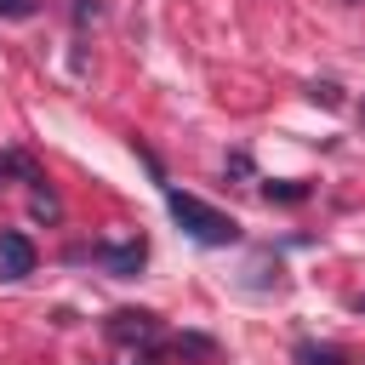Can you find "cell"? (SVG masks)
<instances>
[{
	"label": "cell",
	"mask_w": 365,
	"mask_h": 365,
	"mask_svg": "<svg viewBox=\"0 0 365 365\" xmlns=\"http://www.w3.org/2000/svg\"><path fill=\"white\" fill-rule=\"evenodd\" d=\"M165 205H171L177 228H182L194 245H234V240H240V222H234L228 211L205 205L200 194H182V188H171V182H165Z\"/></svg>",
	"instance_id": "6da1fadb"
},
{
	"label": "cell",
	"mask_w": 365,
	"mask_h": 365,
	"mask_svg": "<svg viewBox=\"0 0 365 365\" xmlns=\"http://www.w3.org/2000/svg\"><path fill=\"white\" fill-rule=\"evenodd\" d=\"M114 342H137V348H160V319L148 314V308H120V314H108V325H103Z\"/></svg>",
	"instance_id": "7a4b0ae2"
},
{
	"label": "cell",
	"mask_w": 365,
	"mask_h": 365,
	"mask_svg": "<svg viewBox=\"0 0 365 365\" xmlns=\"http://www.w3.org/2000/svg\"><path fill=\"white\" fill-rule=\"evenodd\" d=\"M34 262H40L34 240L17 234V228H6L0 234V279H23V274H34Z\"/></svg>",
	"instance_id": "3957f363"
},
{
	"label": "cell",
	"mask_w": 365,
	"mask_h": 365,
	"mask_svg": "<svg viewBox=\"0 0 365 365\" xmlns=\"http://www.w3.org/2000/svg\"><path fill=\"white\" fill-rule=\"evenodd\" d=\"M97 257H103V262H108V268H114L120 279H131V274L143 268L148 245H143V240H125V245H97Z\"/></svg>",
	"instance_id": "277c9868"
},
{
	"label": "cell",
	"mask_w": 365,
	"mask_h": 365,
	"mask_svg": "<svg viewBox=\"0 0 365 365\" xmlns=\"http://www.w3.org/2000/svg\"><path fill=\"white\" fill-rule=\"evenodd\" d=\"M11 177H23V182H40V171H34V160H29V154H17V148H0V182H11Z\"/></svg>",
	"instance_id": "5b68a950"
},
{
	"label": "cell",
	"mask_w": 365,
	"mask_h": 365,
	"mask_svg": "<svg viewBox=\"0 0 365 365\" xmlns=\"http://www.w3.org/2000/svg\"><path fill=\"white\" fill-rule=\"evenodd\" d=\"M262 194H268V200H279V205H302V200H308V182H291V177H268V182H262Z\"/></svg>",
	"instance_id": "8992f818"
},
{
	"label": "cell",
	"mask_w": 365,
	"mask_h": 365,
	"mask_svg": "<svg viewBox=\"0 0 365 365\" xmlns=\"http://www.w3.org/2000/svg\"><path fill=\"white\" fill-rule=\"evenodd\" d=\"M297 365H348V354L331 348V342H302L297 348Z\"/></svg>",
	"instance_id": "52a82bcc"
},
{
	"label": "cell",
	"mask_w": 365,
	"mask_h": 365,
	"mask_svg": "<svg viewBox=\"0 0 365 365\" xmlns=\"http://www.w3.org/2000/svg\"><path fill=\"white\" fill-rule=\"evenodd\" d=\"M29 211H34L40 222H57V217H63V200H57L46 182H34V194H29Z\"/></svg>",
	"instance_id": "ba28073f"
},
{
	"label": "cell",
	"mask_w": 365,
	"mask_h": 365,
	"mask_svg": "<svg viewBox=\"0 0 365 365\" xmlns=\"http://www.w3.org/2000/svg\"><path fill=\"white\" fill-rule=\"evenodd\" d=\"M171 354H182V359H211V354H217V342H211V336L182 331V336H171Z\"/></svg>",
	"instance_id": "9c48e42d"
},
{
	"label": "cell",
	"mask_w": 365,
	"mask_h": 365,
	"mask_svg": "<svg viewBox=\"0 0 365 365\" xmlns=\"http://www.w3.org/2000/svg\"><path fill=\"white\" fill-rule=\"evenodd\" d=\"M308 97H314L319 108H342V86H336V80H314V86H308Z\"/></svg>",
	"instance_id": "30bf717a"
},
{
	"label": "cell",
	"mask_w": 365,
	"mask_h": 365,
	"mask_svg": "<svg viewBox=\"0 0 365 365\" xmlns=\"http://www.w3.org/2000/svg\"><path fill=\"white\" fill-rule=\"evenodd\" d=\"M68 17L74 23H97L103 17V0H68Z\"/></svg>",
	"instance_id": "8fae6325"
},
{
	"label": "cell",
	"mask_w": 365,
	"mask_h": 365,
	"mask_svg": "<svg viewBox=\"0 0 365 365\" xmlns=\"http://www.w3.org/2000/svg\"><path fill=\"white\" fill-rule=\"evenodd\" d=\"M40 0H0V17H34Z\"/></svg>",
	"instance_id": "7c38bea8"
},
{
	"label": "cell",
	"mask_w": 365,
	"mask_h": 365,
	"mask_svg": "<svg viewBox=\"0 0 365 365\" xmlns=\"http://www.w3.org/2000/svg\"><path fill=\"white\" fill-rule=\"evenodd\" d=\"M228 171L234 177H251V154H228Z\"/></svg>",
	"instance_id": "4fadbf2b"
},
{
	"label": "cell",
	"mask_w": 365,
	"mask_h": 365,
	"mask_svg": "<svg viewBox=\"0 0 365 365\" xmlns=\"http://www.w3.org/2000/svg\"><path fill=\"white\" fill-rule=\"evenodd\" d=\"M359 120H365V103H359Z\"/></svg>",
	"instance_id": "5bb4252c"
},
{
	"label": "cell",
	"mask_w": 365,
	"mask_h": 365,
	"mask_svg": "<svg viewBox=\"0 0 365 365\" xmlns=\"http://www.w3.org/2000/svg\"><path fill=\"white\" fill-rule=\"evenodd\" d=\"M359 308H365V302H359Z\"/></svg>",
	"instance_id": "9a60e30c"
}]
</instances>
